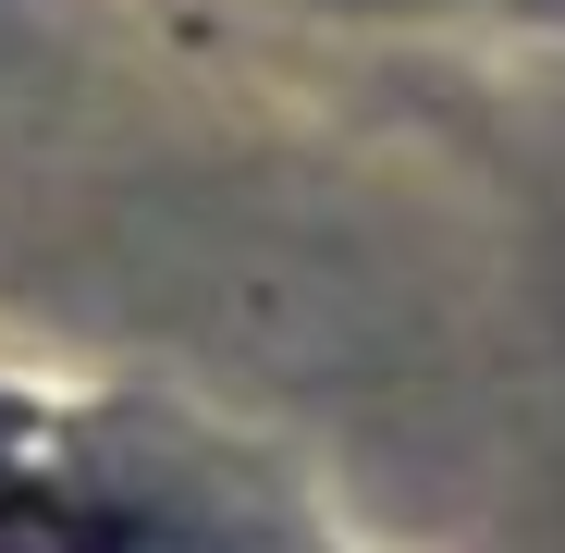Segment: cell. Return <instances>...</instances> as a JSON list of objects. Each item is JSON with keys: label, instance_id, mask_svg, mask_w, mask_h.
<instances>
[{"label": "cell", "instance_id": "2", "mask_svg": "<svg viewBox=\"0 0 565 553\" xmlns=\"http://www.w3.org/2000/svg\"><path fill=\"white\" fill-rule=\"evenodd\" d=\"M0 492H13V480H0Z\"/></svg>", "mask_w": 565, "mask_h": 553}, {"label": "cell", "instance_id": "1", "mask_svg": "<svg viewBox=\"0 0 565 553\" xmlns=\"http://www.w3.org/2000/svg\"><path fill=\"white\" fill-rule=\"evenodd\" d=\"M0 553H136V541L74 492H0Z\"/></svg>", "mask_w": 565, "mask_h": 553}]
</instances>
